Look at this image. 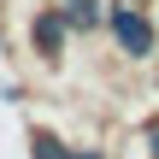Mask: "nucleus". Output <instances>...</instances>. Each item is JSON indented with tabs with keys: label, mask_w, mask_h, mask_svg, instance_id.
<instances>
[{
	"label": "nucleus",
	"mask_w": 159,
	"mask_h": 159,
	"mask_svg": "<svg viewBox=\"0 0 159 159\" xmlns=\"http://www.w3.org/2000/svg\"><path fill=\"white\" fill-rule=\"evenodd\" d=\"M118 41H124V47H136V53H142V47H148V24H142V18H130V12H124V18H118Z\"/></svg>",
	"instance_id": "1"
}]
</instances>
